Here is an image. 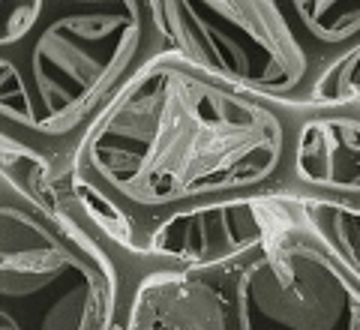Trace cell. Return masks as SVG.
I'll use <instances>...</instances> for the list:
<instances>
[{
  "instance_id": "cell-1",
  "label": "cell",
  "mask_w": 360,
  "mask_h": 330,
  "mask_svg": "<svg viewBox=\"0 0 360 330\" xmlns=\"http://www.w3.org/2000/svg\"><path fill=\"white\" fill-rule=\"evenodd\" d=\"M295 120L165 51L94 123L63 186L90 229L144 261L168 216L291 192Z\"/></svg>"
},
{
  "instance_id": "cell-2",
  "label": "cell",
  "mask_w": 360,
  "mask_h": 330,
  "mask_svg": "<svg viewBox=\"0 0 360 330\" xmlns=\"http://www.w3.org/2000/svg\"><path fill=\"white\" fill-rule=\"evenodd\" d=\"M160 54L150 0H0L4 147L63 180L94 123Z\"/></svg>"
},
{
  "instance_id": "cell-3",
  "label": "cell",
  "mask_w": 360,
  "mask_h": 330,
  "mask_svg": "<svg viewBox=\"0 0 360 330\" xmlns=\"http://www.w3.org/2000/svg\"><path fill=\"white\" fill-rule=\"evenodd\" d=\"M267 204V234L250 253L144 270L129 330H360V282L312 234L291 192Z\"/></svg>"
},
{
  "instance_id": "cell-4",
  "label": "cell",
  "mask_w": 360,
  "mask_h": 330,
  "mask_svg": "<svg viewBox=\"0 0 360 330\" xmlns=\"http://www.w3.org/2000/svg\"><path fill=\"white\" fill-rule=\"evenodd\" d=\"M148 267L90 229L49 165L4 147L0 330H129Z\"/></svg>"
},
{
  "instance_id": "cell-5",
  "label": "cell",
  "mask_w": 360,
  "mask_h": 330,
  "mask_svg": "<svg viewBox=\"0 0 360 330\" xmlns=\"http://www.w3.org/2000/svg\"><path fill=\"white\" fill-rule=\"evenodd\" d=\"M165 51L217 82L285 108H312L330 58L300 30L291 0H150Z\"/></svg>"
},
{
  "instance_id": "cell-6",
  "label": "cell",
  "mask_w": 360,
  "mask_h": 330,
  "mask_svg": "<svg viewBox=\"0 0 360 330\" xmlns=\"http://www.w3.org/2000/svg\"><path fill=\"white\" fill-rule=\"evenodd\" d=\"M267 198L219 201L168 216L150 234L144 261L156 267H210L250 253L267 234Z\"/></svg>"
},
{
  "instance_id": "cell-7",
  "label": "cell",
  "mask_w": 360,
  "mask_h": 330,
  "mask_svg": "<svg viewBox=\"0 0 360 330\" xmlns=\"http://www.w3.org/2000/svg\"><path fill=\"white\" fill-rule=\"evenodd\" d=\"M291 196L360 208V102L297 111Z\"/></svg>"
},
{
  "instance_id": "cell-8",
  "label": "cell",
  "mask_w": 360,
  "mask_h": 330,
  "mask_svg": "<svg viewBox=\"0 0 360 330\" xmlns=\"http://www.w3.org/2000/svg\"><path fill=\"white\" fill-rule=\"evenodd\" d=\"M312 234L330 249L336 261L360 282V208L324 198L291 196Z\"/></svg>"
},
{
  "instance_id": "cell-9",
  "label": "cell",
  "mask_w": 360,
  "mask_h": 330,
  "mask_svg": "<svg viewBox=\"0 0 360 330\" xmlns=\"http://www.w3.org/2000/svg\"><path fill=\"white\" fill-rule=\"evenodd\" d=\"M352 102H360V45L324 72L319 90H315L312 108L352 106Z\"/></svg>"
}]
</instances>
